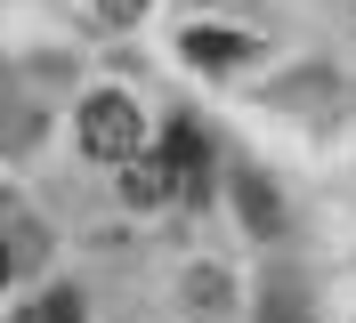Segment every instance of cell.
Wrapping results in <instances>:
<instances>
[{
  "label": "cell",
  "mask_w": 356,
  "mask_h": 323,
  "mask_svg": "<svg viewBox=\"0 0 356 323\" xmlns=\"http://www.w3.org/2000/svg\"><path fill=\"white\" fill-rule=\"evenodd\" d=\"M138 138H146V122H138V106L122 97V89H97L81 106V154H97V162H130Z\"/></svg>",
  "instance_id": "cell-1"
},
{
  "label": "cell",
  "mask_w": 356,
  "mask_h": 323,
  "mask_svg": "<svg viewBox=\"0 0 356 323\" xmlns=\"http://www.w3.org/2000/svg\"><path fill=\"white\" fill-rule=\"evenodd\" d=\"M162 162H170V186L178 194H202V186H211V146H202V129H170Z\"/></svg>",
  "instance_id": "cell-2"
},
{
  "label": "cell",
  "mask_w": 356,
  "mask_h": 323,
  "mask_svg": "<svg viewBox=\"0 0 356 323\" xmlns=\"http://www.w3.org/2000/svg\"><path fill=\"white\" fill-rule=\"evenodd\" d=\"M122 194H130V202H138V210H162V202H170V162H162V154H146V146H138L130 154V170H122Z\"/></svg>",
  "instance_id": "cell-3"
},
{
  "label": "cell",
  "mask_w": 356,
  "mask_h": 323,
  "mask_svg": "<svg viewBox=\"0 0 356 323\" xmlns=\"http://www.w3.org/2000/svg\"><path fill=\"white\" fill-rule=\"evenodd\" d=\"M178 49H186V65H211V73H219V65H243L251 41H243V33H227V24H195Z\"/></svg>",
  "instance_id": "cell-4"
},
{
  "label": "cell",
  "mask_w": 356,
  "mask_h": 323,
  "mask_svg": "<svg viewBox=\"0 0 356 323\" xmlns=\"http://www.w3.org/2000/svg\"><path fill=\"white\" fill-rule=\"evenodd\" d=\"M235 202H243V218H251V235H275V226H284V202H275V186H267V178H235Z\"/></svg>",
  "instance_id": "cell-5"
},
{
  "label": "cell",
  "mask_w": 356,
  "mask_h": 323,
  "mask_svg": "<svg viewBox=\"0 0 356 323\" xmlns=\"http://www.w3.org/2000/svg\"><path fill=\"white\" fill-rule=\"evenodd\" d=\"M259 323H308V291H300V283H275L267 307H259Z\"/></svg>",
  "instance_id": "cell-6"
},
{
  "label": "cell",
  "mask_w": 356,
  "mask_h": 323,
  "mask_svg": "<svg viewBox=\"0 0 356 323\" xmlns=\"http://www.w3.org/2000/svg\"><path fill=\"white\" fill-rule=\"evenodd\" d=\"M33 315H41V323H81V299H73V291H49Z\"/></svg>",
  "instance_id": "cell-7"
},
{
  "label": "cell",
  "mask_w": 356,
  "mask_h": 323,
  "mask_svg": "<svg viewBox=\"0 0 356 323\" xmlns=\"http://www.w3.org/2000/svg\"><path fill=\"white\" fill-rule=\"evenodd\" d=\"M97 8H106V24H138L146 17V0H97Z\"/></svg>",
  "instance_id": "cell-8"
},
{
  "label": "cell",
  "mask_w": 356,
  "mask_h": 323,
  "mask_svg": "<svg viewBox=\"0 0 356 323\" xmlns=\"http://www.w3.org/2000/svg\"><path fill=\"white\" fill-rule=\"evenodd\" d=\"M0 283H8V242H0Z\"/></svg>",
  "instance_id": "cell-9"
}]
</instances>
